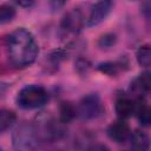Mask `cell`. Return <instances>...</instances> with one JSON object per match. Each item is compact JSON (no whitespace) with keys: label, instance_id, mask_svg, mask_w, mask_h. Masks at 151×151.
I'll return each mask as SVG.
<instances>
[{"label":"cell","instance_id":"cell-1","mask_svg":"<svg viewBox=\"0 0 151 151\" xmlns=\"http://www.w3.org/2000/svg\"><path fill=\"white\" fill-rule=\"evenodd\" d=\"M6 54L13 67L25 68L37 60L39 46L34 35L28 29L20 27L7 35Z\"/></svg>","mask_w":151,"mask_h":151},{"label":"cell","instance_id":"cell-2","mask_svg":"<svg viewBox=\"0 0 151 151\" xmlns=\"http://www.w3.org/2000/svg\"><path fill=\"white\" fill-rule=\"evenodd\" d=\"M48 92L40 85H26L17 96V104L24 110H35L45 106L48 101Z\"/></svg>","mask_w":151,"mask_h":151},{"label":"cell","instance_id":"cell-3","mask_svg":"<svg viewBox=\"0 0 151 151\" xmlns=\"http://www.w3.org/2000/svg\"><path fill=\"white\" fill-rule=\"evenodd\" d=\"M39 143L40 140L33 124L21 123L12 133V144L17 150H33Z\"/></svg>","mask_w":151,"mask_h":151},{"label":"cell","instance_id":"cell-4","mask_svg":"<svg viewBox=\"0 0 151 151\" xmlns=\"http://www.w3.org/2000/svg\"><path fill=\"white\" fill-rule=\"evenodd\" d=\"M86 25V17L79 8H73L67 12L61 19L59 26V34L61 38H68L79 34L83 27Z\"/></svg>","mask_w":151,"mask_h":151},{"label":"cell","instance_id":"cell-5","mask_svg":"<svg viewBox=\"0 0 151 151\" xmlns=\"http://www.w3.org/2000/svg\"><path fill=\"white\" fill-rule=\"evenodd\" d=\"M77 107V116L85 120H92L104 113V105L100 97L96 93L86 94L81 98Z\"/></svg>","mask_w":151,"mask_h":151},{"label":"cell","instance_id":"cell-6","mask_svg":"<svg viewBox=\"0 0 151 151\" xmlns=\"http://www.w3.org/2000/svg\"><path fill=\"white\" fill-rule=\"evenodd\" d=\"M111 8H112V2L111 1L99 0L98 2H96L91 7L90 13L86 17V26L93 27V26H97L100 22H103L107 18V15L110 14Z\"/></svg>","mask_w":151,"mask_h":151},{"label":"cell","instance_id":"cell-7","mask_svg":"<svg viewBox=\"0 0 151 151\" xmlns=\"http://www.w3.org/2000/svg\"><path fill=\"white\" fill-rule=\"evenodd\" d=\"M107 136L111 140H113L117 144H125L129 142L132 130L130 129L129 124L125 122V119H118L117 122L112 123L107 127Z\"/></svg>","mask_w":151,"mask_h":151},{"label":"cell","instance_id":"cell-8","mask_svg":"<svg viewBox=\"0 0 151 151\" xmlns=\"http://www.w3.org/2000/svg\"><path fill=\"white\" fill-rule=\"evenodd\" d=\"M150 85H151V79H150V72H144L136 77L131 84H130V94L134 97V99L138 98H145L149 92H150Z\"/></svg>","mask_w":151,"mask_h":151},{"label":"cell","instance_id":"cell-9","mask_svg":"<svg viewBox=\"0 0 151 151\" xmlns=\"http://www.w3.org/2000/svg\"><path fill=\"white\" fill-rule=\"evenodd\" d=\"M114 111L119 119H127L133 116L134 111V99L129 96H119L116 99Z\"/></svg>","mask_w":151,"mask_h":151},{"label":"cell","instance_id":"cell-10","mask_svg":"<svg viewBox=\"0 0 151 151\" xmlns=\"http://www.w3.org/2000/svg\"><path fill=\"white\" fill-rule=\"evenodd\" d=\"M133 116L137 117L139 124L143 127H147L151 123V111L145 101V98L134 99V111Z\"/></svg>","mask_w":151,"mask_h":151},{"label":"cell","instance_id":"cell-11","mask_svg":"<svg viewBox=\"0 0 151 151\" xmlns=\"http://www.w3.org/2000/svg\"><path fill=\"white\" fill-rule=\"evenodd\" d=\"M127 143H130L131 147L134 150L145 151L150 146V138L145 132H143L140 130H134L131 132V136H130V139Z\"/></svg>","mask_w":151,"mask_h":151},{"label":"cell","instance_id":"cell-12","mask_svg":"<svg viewBox=\"0 0 151 151\" xmlns=\"http://www.w3.org/2000/svg\"><path fill=\"white\" fill-rule=\"evenodd\" d=\"M77 117V107L70 101H63L59 106V120L63 124H68Z\"/></svg>","mask_w":151,"mask_h":151},{"label":"cell","instance_id":"cell-13","mask_svg":"<svg viewBox=\"0 0 151 151\" xmlns=\"http://www.w3.org/2000/svg\"><path fill=\"white\" fill-rule=\"evenodd\" d=\"M17 122V114L12 110H0V132H5L14 126Z\"/></svg>","mask_w":151,"mask_h":151},{"label":"cell","instance_id":"cell-14","mask_svg":"<svg viewBox=\"0 0 151 151\" xmlns=\"http://www.w3.org/2000/svg\"><path fill=\"white\" fill-rule=\"evenodd\" d=\"M97 68L110 77H114L119 73V71L123 68V64L120 61H105V63H100L98 64Z\"/></svg>","mask_w":151,"mask_h":151},{"label":"cell","instance_id":"cell-15","mask_svg":"<svg viewBox=\"0 0 151 151\" xmlns=\"http://www.w3.org/2000/svg\"><path fill=\"white\" fill-rule=\"evenodd\" d=\"M17 15V11L11 4H1L0 5V25H5L11 22Z\"/></svg>","mask_w":151,"mask_h":151},{"label":"cell","instance_id":"cell-16","mask_svg":"<svg viewBox=\"0 0 151 151\" xmlns=\"http://www.w3.org/2000/svg\"><path fill=\"white\" fill-rule=\"evenodd\" d=\"M136 59L138 64L143 67H149L150 66V46L147 44L139 46V48L136 52Z\"/></svg>","mask_w":151,"mask_h":151},{"label":"cell","instance_id":"cell-17","mask_svg":"<svg viewBox=\"0 0 151 151\" xmlns=\"http://www.w3.org/2000/svg\"><path fill=\"white\" fill-rule=\"evenodd\" d=\"M117 41V37L113 33H106L104 35H101L98 40V46L100 48H110L112 47Z\"/></svg>","mask_w":151,"mask_h":151},{"label":"cell","instance_id":"cell-18","mask_svg":"<svg viewBox=\"0 0 151 151\" xmlns=\"http://www.w3.org/2000/svg\"><path fill=\"white\" fill-rule=\"evenodd\" d=\"M90 63L86 60V59H78L77 60V63H76V70H77V72L78 73H80V74H83V73H87V71H88V68H90Z\"/></svg>","mask_w":151,"mask_h":151},{"label":"cell","instance_id":"cell-19","mask_svg":"<svg viewBox=\"0 0 151 151\" xmlns=\"http://www.w3.org/2000/svg\"><path fill=\"white\" fill-rule=\"evenodd\" d=\"M66 2L67 0H48V7L51 12L55 13V12H59L66 5Z\"/></svg>","mask_w":151,"mask_h":151},{"label":"cell","instance_id":"cell-20","mask_svg":"<svg viewBox=\"0 0 151 151\" xmlns=\"http://www.w3.org/2000/svg\"><path fill=\"white\" fill-rule=\"evenodd\" d=\"M18 6L22 7V8H31L32 6H34L37 0H13Z\"/></svg>","mask_w":151,"mask_h":151},{"label":"cell","instance_id":"cell-21","mask_svg":"<svg viewBox=\"0 0 151 151\" xmlns=\"http://www.w3.org/2000/svg\"><path fill=\"white\" fill-rule=\"evenodd\" d=\"M7 88H8V85H7V84H5V83H0V97L4 96V93L7 91Z\"/></svg>","mask_w":151,"mask_h":151},{"label":"cell","instance_id":"cell-22","mask_svg":"<svg viewBox=\"0 0 151 151\" xmlns=\"http://www.w3.org/2000/svg\"><path fill=\"white\" fill-rule=\"evenodd\" d=\"M143 9H144V12H145V17L149 18V15H150V6H149V1H146V2L144 4Z\"/></svg>","mask_w":151,"mask_h":151},{"label":"cell","instance_id":"cell-23","mask_svg":"<svg viewBox=\"0 0 151 151\" xmlns=\"http://www.w3.org/2000/svg\"><path fill=\"white\" fill-rule=\"evenodd\" d=\"M103 1H111L112 2V0H103Z\"/></svg>","mask_w":151,"mask_h":151}]
</instances>
